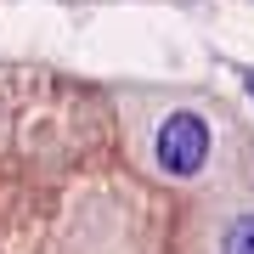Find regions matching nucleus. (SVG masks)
Returning a JSON list of instances; mask_svg holds the SVG:
<instances>
[{
	"instance_id": "obj_3",
	"label": "nucleus",
	"mask_w": 254,
	"mask_h": 254,
	"mask_svg": "<svg viewBox=\"0 0 254 254\" xmlns=\"http://www.w3.org/2000/svg\"><path fill=\"white\" fill-rule=\"evenodd\" d=\"M243 85H249V96H254V73H249V79H243Z\"/></svg>"
},
{
	"instance_id": "obj_1",
	"label": "nucleus",
	"mask_w": 254,
	"mask_h": 254,
	"mask_svg": "<svg viewBox=\"0 0 254 254\" xmlns=\"http://www.w3.org/2000/svg\"><path fill=\"white\" fill-rule=\"evenodd\" d=\"M209 147H215L209 119L192 113V108H175V113L158 125V136H153V164L170 175V181H192V175H203Z\"/></svg>"
},
{
	"instance_id": "obj_2",
	"label": "nucleus",
	"mask_w": 254,
	"mask_h": 254,
	"mask_svg": "<svg viewBox=\"0 0 254 254\" xmlns=\"http://www.w3.org/2000/svg\"><path fill=\"white\" fill-rule=\"evenodd\" d=\"M220 254H254V215H237L226 237H220Z\"/></svg>"
}]
</instances>
